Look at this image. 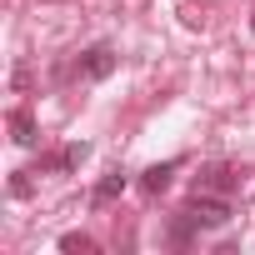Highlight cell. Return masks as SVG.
I'll use <instances>...</instances> for the list:
<instances>
[{
    "label": "cell",
    "instance_id": "4",
    "mask_svg": "<svg viewBox=\"0 0 255 255\" xmlns=\"http://www.w3.org/2000/svg\"><path fill=\"white\" fill-rule=\"evenodd\" d=\"M175 170H180V160H165V165H150V170L140 175V190H145V195H160V190L170 185V175H175Z\"/></svg>",
    "mask_w": 255,
    "mask_h": 255
},
{
    "label": "cell",
    "instance_id": "2",
    "mask_svg": "<svg viewBox=\"0 0 255 255\" xmlns=\"http://www.w3.org/2000/svg\"><path fill=\"white\" fill-rule=\"evenodd\" d=\"M115 60H120V55H115V45H105V40H100V45H90V50L75 60V75H85V80H105V75L115 70Z\"/></svg>",
    "mask_w": 255,
    "mask_h": 255
},
{
    "label": "cell",
    "instance_id": "3",
    "mask_svg": "<svg viewBox=\"0 0 255 255\" xmlns=\"http://www.w3.org/2000/svg\"><path fill=\"white\" fill-rule=\"evenodd\" d=\"M235 185H240V175H235L230 165H205L200 180H195V190H205V195H230Z\"/></svg>",
    "mask_w": 255,
    "mask_h": 255
},
{
    "label": "cell",
    "instance_id": "7",
    "mask_svg": "<svg viewBox=\"0 0 255 255\" xmlns=\"http://www.w3.org/2000/svg\"><path fill=\"white\" fill-rule=\"evenodd\" d=\"M85 155H90V145H85V140H80V145H65V150H60V155H55V160H50V165H55V170H75V165H80V160H85Z\"/></svg>",
    "mask_w": 255,
    "mask_h": 255
},
{
    "label": "cell",
    "instance_id": "5",
    "mask_svg": "<svg viewBox=\"0 0 255 255\" xmlns=\"http://www.w3.org/2000/svg\"><path fill=\"white\" fill-rule=\"evenodd\" d=\"M10 140L15 145H35V115L30 110H10Z\"/></svg>",
    "mask_w": 255,
    "mask_h": 255
},
{
    "label": "cell",
    "instance_id": "6",
    "mask_svg": "<svg viewBox=\"0 0 255 255\" xmlns=\"http://www.w3.org/2000/svg\"><path fill=\"white\" fill-rule=\"evenodd\" d=\"M120 195H125V175H120V170H110V175H105V180L95 185L90 205H110V200H120Z\"/></svg>",
    "mask_w": 255,
    "mask_h": 255
},
{
    "label": "cell",
    "instance_id": "9",
    "mask_svg": "<svg viewBox=\"0 0 255 255\" xmlns=\"http://www.w3.org/2000/svg\"><path fill=\"white\" fill-rule=\"evenodd\" d=\"M250 30H255V15H250Z\"/></svg>",
    "mask_w": 255,
    "mask_h": 255
},
{
    "label": "cell",
    "instance_id": "8",
    "mask_svg": "<svg viewBox=\"0 0 255 255\" xmlns=\"http://www.w3.org/2000/svg\"><path fill=\"white\" fill-rule=\"evenodd\" d=\"M60 250H80V255H90V250H95V240H90V235H80V230H70V235H60Z\"/></svg>",
    "mask_w": 255,
    "mask_h": 255
},
{
    "label": "cell",
    "instance_id": "1",
    "mask_svg": "<svg viewBox=\"0 0 255 255\" xmlns=\"http://www.w3.org/2000/svg\"><path fill=\"white\" fill-rule=\"evenodd\" d=\"M185 215H190L200 230H220V225H230L235 205H230V195H205V190H195L190 205H185Z\"/></svg>",
    "mask_w": 255,
    "mask_h": 255
}]
</instances>
